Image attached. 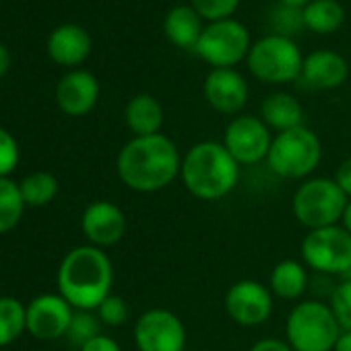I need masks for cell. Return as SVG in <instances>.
I'll return each mask as SVG.
<instances>
[{
	"mask_svg": "<svg viewBox=\"0 0 351 351\" xmlns=\"http://www.w3.org/2000/svg\"><path fill=\"white\" fill-rule=\"evenodd\" d=\"M328 306L341 326V330H351V279H343L330 291Z\"/></svg>",
	"mask_w": 351,
	"mask_h": 351,
	"instance_id": "cell-28",
	"label": "cell"
},
{
	"mask_svg": "<svg viewBox=\"0 0 351 351\" xmlns=\"http://www.w3.org/2000/svg\"><path fill=\"white\" fill-rule=\"evenodd\" d=\"M132 339L138 351H186V326L167 308L145 310L134 322Z\"/></svg>",
	"mask_w": 351,
	"mask_h": 351,
	"instance_id": "cell-10",
	"label": "cell"
},
{
	"mask_svg": "<svg viewBox=\"0 0 351 351\" xmlns=\"http://www.w3.org/2000/svg\"><path fill=\"white\" fill-rule=\"evenodd\" d=\"M347 201L349 199L332 178L312 176L295 189L291 197V213L308 232L330 228L341 223Z\"/></svg>",
	"mask_w": 351,
	"mask_h": 351,
	"instance_id": "cell-6",
	"label": "cell"
},
{
	"mask_svg": "<svg viewBox=\"0 0 351 351\" xmlns=\"http://www.w3.org/2000/svg\"><path fill=\"white\" fill-rule=\"evenodd\" d=\"M182 153L167 134L132 136L116 157L120 182L134 193H159L180 178Z\"/></svg>",
	"mask_w": 351,
	"mask_h": 351,
	"instance_id": "cell-1",
	"label": "cell"
},
{
	"mask_svg": "<svg viewBox=\"0 0 351 351\" xmlns=\"http://www.w3.org/2000/svg\"><path fill=\"white\" fill-rule=\"evenodd\" d=\"M261 120L275 132L304 126V108L291 93H271L261 104Z\"/></svg>",
	"mask_w": 351,
	"mask_h": 351,
	"instance_id": "cell-20",
	"label": "cell"
},
{
	"mask_svg": "<svg viewBox=\"0 0 351 351\" xmlns=\"http://www.w3.org/2000/svg\"><path fill=\"white\" fill-rule=\"evenodd\" d=\"M312 0H279V5H285V7H293V9H304L306 5H310Z\"/></svg>",
	"mask_w": 351,
	"mask_h": 351,
	"instance_id": "cell-39",
	"label": "cell"
},
{
	"mask_svg": "<svg viewBox=\"0 0 351 351\" xmlns=\"http://www.w3.org/2000/svg\"><path fill=\"white\" fill-rule=\"evenodd\" d=\"M349 64L332 50H316L304 58L302 79L312 89H337L347 81Z\"/></svg>",
	"mask_w": 351,
	"mask_h": 351,
	"instance_id": "cell-17",
	"label": "cell"
},
{
	"mask_svg": "<svg viewBox=\"0 0 351 351\" xmlns=\"http://www.w3.org/2000/svg\"><path fill=\"white\" fill-rule=\"evenodd\" d=\"M252 48L248 29L236 19L205 25L195 52L213 69H234L248 58Z\"/></svg>",
	"mask_w": 351,
	"mask_h": 351,
	"instance_id": "cell-9",
	"label": "cell"
},
{
	"mask_svg": "<svg viewBox=\"0 0 351 351\" xmlns=\"http://www.w3.org/2000/svg\"><path fill=\"white\" fill-rule=\"evenodd\" d=\"M99 99V81L89 71H71L56 85V104L69 116L89 114Z\"/></svg>",
	"mask_w": 351,
	"mask_h": 351,
	"instance_id": "cell-16",
	"label": "cell"
},
{
	"mask_svg": "<svg viewBox=\"0 0 351 351\" xmlns=\"http://www.w3.org/2000/svg\"><path fill=\"white\" fill-rule=\"evenodd\" d=\"M81 351H122V349H120V345H118V341L114 337L101 332V335L93 337L91 341H87L81 347Z\"/></svg>",
	"mask_w": 351,
	"mask_h": 351,
	"instance_id": "cell-34",
	"label": "cell"
},
{
	"mask_svg": "<svg viewBox=\"0 0 351 351\" xmlns=\"http://www.w3.org/2000/svg\"><path fill=\"white\" fill-rule=\"evenodd\" d=\"M240 167L221 141H201L182 155L180 180L195 199L213 203L238 186Z\"/></svg>",
	"mask_w": 351,
	"mask_h": 351,
	"instance_id": "cell-3",
	"label": "cell"
},
{
	"mask_svg": "<svg viewBox=\"0 0 351 351\" xmlns=\"http://www.w3.org/2000/svg\"><path fill=\"white\" fill-rule=\"evenodd\" d=\"M48 54L60 66H77L91 54V36L77 23L58 25L48 38Z\"/></svg>",
	"mask_w": 351,
	"mask_h": 351,
	"instance_id": "cell-18",
	"label": "cell"
},
{
	"mask_svg": "<svg viewBox=\"0 0 351 351\" xmlns=\"http://www.w3.org/2000/svg\"><path fill=\"white\" fill-rule=\"evenodd\" d=\"M322 161V143L308 126H298L273 136L267 165L283 180H308Z\"/></svg>",
	"mask_w": 351,
	"mask_h": 351,
	"instance_id": "cell-4",
	"label": "cell"
},
{
	"mask_svg": "<svg viewBox=\"0 0 351 351\" xmlns=\"http://www.w3.org/2000/svg\"><path fill=\"white\" fill-rule=\"evenodd\" d=\"M332 351H351V330H343L332 347Z\"/></svg>",
	"mask_w": 351,
	"mask_h": 351,
	"instance_id": "cell-37",
	"label": "cell"
},
{
	"mask_svg": "<svg viewBox=\"0 0 351 351\" xmlns=\"http://www.w3.org/2000/svg\"><path fill=\"white\" fill-rule=\"evenodd\" d=\"M203 19L191 5H176L167 11L163 19V34L165 38L180 50H193L197 48L201 36H203Z\"/></svg>",
	"mask_w": 351,
	"mask_h": 351,
	"instance_id": "cell-19",
	"label": "cell"
},
{
	"mask_svg": "<svg viewBox=\"0 0 351 351\" xmlns=\"http://www.w3.org/2000/svg\"><path fill=\"white\" fill-rule=\"evenodd\" d=\"M97 335H101V320L95 314V310H75L66 330V339L81 349L87 341H91Z\"/></svg>",
	"mask_w": 351,
	"mask_h": 351,
	"instance_id": "cell-27",
	"label": "cell"
},
{
	"mask_svg": "<svg viewBox=\"0 0 351 351\" xmlns=\"http://www.w3.org/2000/svg\"><path fill=\"white\" fill-rule=\"evenodd\" d=\"M275 295L269 285L256 279H240L226 291L223 308L232 322L240 326H261L265 324L275 308Z\"/></svg>",
	"mask_w": 351,
	"mask_h": 351,
	"instance_id": "cell-11",
	"label": "cell"
},
{
	"mask_svg": "<svg viewBox=\"0 0 351 351\" xmlns=\"http://www.w3.org/2000/svg\"><path fill=\"white\" fill-rule=\"evenodd\" d=\"M341 326L322 300L298 302L285 320V341L293 351H332Z\"/></svg>",
	"mask_w": 351,
	"mask_h": 351,
	"instance_id": "cell-5",
	"label": "cell"
},
{
	"mask_svg": "<svg viewBox=\"0 0 351 351\" xmlns=\"http://www.w3.org/2000/svg\"><path fill=\"white\" fill-rule=\"evenodd\" d=\"M75 308L60 293H42L27 304V330L42 341L66 337Z\"/></svg>",
	"mask_w": 351,
	"mask_h": 351,
	"instance_id": "cell-13",
	"label": "cell"
},
{
	"mask_svg": "<svg viewBox=\"0 0 351 351\" xmlns=\"http://www.w3.org/2000/svg\"><path fill=\"white\" fill-rule=\"evenodd\" d=\"M19 157L21 153L15 136L7 128L0 126V178H9L19 165Z\"/></svg>",
	"mask_w": 351,
	"mask_h": 351,
	"instance_id": "cell-31",
	"label": "cell"
},
{
	"mask_svg": "<svg viewBox=\"0 0 351 351\" xmlns=\"http://www.w3.org/2000/svg\"><path fill=\"white\" fill-rule=\"evenodd\" d=\"M246 64L261 83L285 85L302 77L304 56L291 38L271 34L252 44Z\"/></svg>",
	"mask_w": 351,
	"mask_h": 351,
	"instance_id": "cell-7",
	"label": "cell"
},
{
	"mask_svg": "<svg viewBox=\"0 0 351 351\" xmlns=\"http://www.w3.org/2000/svg\"><path fill=\"white\" fill-rule=\"evenodd\" d=\"M112 283L110 256L91 244L73 248L58 267V293L75 310H95L112 293Z\"/></svg>",
	"mask_w": 351,
	"mask_h": 351,
	"instance_id": "cell-2",
	"label": "cell"
},
{
	"mask_svg": "<svg viewBox=\"0 0 351 351\" xmlns=\"http://www.w3.org/2000/svg\"><path fill=\"white\" fill-rule=\"evenodd\" d=\"M9 69H11V52L5 44H0V79L7 75Z\"/></svg>",
	"mask_w": 351,
	"mask_h": 351,
	"instance_id": "cell-36",
	"label": "cell"
},
{
	"mask_svg": "<svg viewBox=\"0 0 351 351\" xmlns=\"http://www.w3.org/2000/svg\"><path fill=\"white\" fill-rule=\"evenodd\" d=\"M341 226H343V228L347 230V234L351 236V199L347 201V207H345V213H343Z\"/></svg>",
	"mask_w": 351,
	"mask_h": 351,
	"instance_id": "cell-38",
	"label": "cell"
},
{
	"mask_svg": "<svg viewBox=\"0 0 351 351\" xmlns=\"http://www.w3.org/2000/svg\"><path fill=\"white\" fill-rule=\"evenodd\" d=\"M126 215L124 211L110 201L91 203L81 217V230L91 246L110 248L118 244L126 234Z\"/></svg>",
	"mask_w": 351,
	"mask_h": 351,
	"instance_id": "cell-14",
	"label": "cell"
},
{
	"mask_svg": "<svg viewBox=\"0 0 351 351\" xmlns=\"http://www.w3.org/2000/svg\"><path fill=\"white\" fill-rule=\"evenodd\" d=\"M19 191L25 207H46L56 199L60 184L50 171H34L19 182Z\"/></svg>",
	"mask_w": 351,
	"mask_h": 351,
	"instance_id": "cell-24",
	"label": "cell"
},
{
	"mask_svg": "<svg viewBox=\"0 0 351 351\" xmlns=\"http://www.w3.org/2000/svg\"><path fill=\"white\" fill-rule=\"evenodd\" d=\"M25 203L19 191V182L0 178V234L11 232L23 217Z\"/></svg>",
	"mask_w": 351,
	"mask_h": 351,
	"instance_id": "cell-26",
	"label": "cell"
},
{
	"mask_svg": "<svg viewBox=\"0 0 351 351\" xmlns=\"http://www.w3.org/2000/svg\"><path fill=\"white\" fill-rule=\"evenodd\" d=\"M347 277H349V279H351V273H349V275H347Z\"/></svg>",
	"mask_w": 351,
	"mask_h": 351,
	"instance_id": "cell-40",
	"label": "cell"
},
{
	"mask_svg": "<svg viewBox=\"0 0 351 351\" xmlns=\"http://www.w3.org/2000/svg\"><path fill=\"white\" fill-rule=\"evenodd\" d=\"M27 330V306L17 298H0V347L11 345Z\"/></svg>",
	"mask_w": 351,
	"mask_h": 351,
	"instance_id": "cell-25",
	"label": "cell"
},
{
	"mask_svg": "<svg viewBox=\"0 0 351 351\" xmlns=\"http://www.w3.org/2000/svg\"><path fill=\"white\" fill-rule=\"evenodd\" d=\"M207 104L219 114H238L248 101V83L236 69H213L203 85Z\"/></svg>",
	"mask_w": 351,
	"mask_h": 351,
	"instance_id": "cell-15",
	"label": "cell"
},
{
	"mask_svg": "<svg viewBox=\"0 0 351 351\" xmlns=\"http://www.w3.org/2000/svg\"><path fill=\"white\" fill-rule=\"evenodd\" d=\"M269 289L275 298L295 302L308 289V267L295 258L279 261L269 275Z\"/></svg>",
	"mask_w": 351,
	"mask_h": 351,
	"instance_id": "cell-22",
	"label": "cell"
},
{
	"mask_svg": "<svg viewBox=\"0 0 351 351\" xmlns=\"http://www.w3.org/2000/svg\"><path fill=\"white\" fill-rule=\"evenodd\" d=\"M124 122L134 136L159 134L163 126V108L153 95L138 93L126 104Z\"/></svg>",
	"mask_w": 351,
	"mask_h": 351,
	"instance_id": "cell-21",
	"label": "cell"
},
{
	"mask_svg": "<svg viewBox=\"0 0 351 351\" xmlns=\"http://www.w3.org/2000/svg\"><path fill=\"white\" fill-rule=\"evenodd\" d=\"M221 143L240 165H256L267 161L273 134L261 116H236L226 126Z\"/></svg>",
	"mask_w": 351,
	"mask_h": 351,
	"instance_id": "cell-12",
	"label": "cell"
},
{
	"mask_svg": "<svg viewBox=\"0 0 351 351\" xmlns=\"http://www.w3.org/2000/svg\"><path fill=\"white\" fill-rule=\"evenodd\" d=\"M273 25H275V34L279 36H287L298 27H304V19H302V9H293V7H285V5H277L275 13H273ZM289 38V36H287Z\"/></svg>",
	"mask_w": 351,
	"mask_h": 351,
	"instance_id": "cell-32",
	"label": "cell"
},
{
	"mask_svg": "<svg viewBox=\"0 0 351 351\" xmlns=\"http://www.w3.org/2000/svg\"><path fill=\"white\" fill-rule=\"evenodd\" d=\"M302 19L304 27L310 29L312 34H335L343 21H345V11L337 3V0H312L310 5L302 9Z\"/></svg>",
	"mask_w": 351,
	"mask_h": 351,
	"instance_id": "cell-23",
	"label": "cell"
},
{
	"mask_svg": "<svg viewBox=\"0 0 351 351\" xmlns=\"http://www.w3.org/2000/svg\"><path fill=\"white\" fill-rule=\"evenodd\" d=\"M238 5H240V0H191V7L201 15L203 21H209V23L232 19Z\"/></svg>",
	"mask_w": 351,
	"mask_h": 351,
	"instance_id": "cell-29",
	"label": "cell"
},
{
	"mask_svg": "<svg viewBox=\"0 0 351 351\" xmlns=\"http://www.w3.org/2000/svg\"><path fill=\"white\" fill-rule=\"evenodd\" d=\"M95 314L99 316L101 324H106V326H122L128 320V304L124 302V298L110 293L95 308Z\"/></svg>",
	"mask_w": 351,
	"mask_h": 351,
	"instance_id": "cell-30",
	"label": "cell"
},
{
	"mask_svg": "<svg viewBox=\"0 0 351 351\" xmlns=\"http://www.w3.org/2000/svg\"><path fill=\"white\" fill-rule=\"evenodd\" d=\"M302 263L318 275L341 277L351 273V236L339 226L310 230L300 244Z\"/></svg>",
	"mask_w": 351,
	"mask_h": 351,
	"instance_id": "cell-8",
	"label": "cell"
},
{
	"mask_svg": "<svg viewBox=\"0 0 351 351\" xmlns=\"http://www.w3.org/2000/svg\"><path fill=\"white\" fill-rule=\"evenodd\" d=\"M332 180H335L337 186L345 193V197L351 199V157L343 159V161L337 165Z\"/></svg>",
	"mask_w": 351,
	"mask_h": 351,
	"instance_id": "cell-33",
	"label": "cell"
},
{
	"mask_svg": "<svg viewBox=\"0 0 351 351\" xmlns=\"http://www.w3.org/2000/svg\"><path fill=\"white\" fill-rule=\"evenodd\" d=\"M250 351H293L291 345L285 339H277V337H263L258 339Z\"/></svg>",
	"mask_w": 351,
	"mask_h": 351,
	"instance_id": "cell-35",
	"label": "cell"
}]
</instances>
